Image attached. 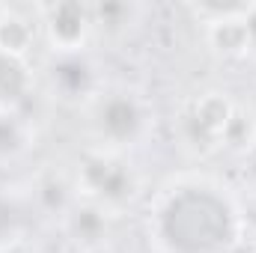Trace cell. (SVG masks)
Instances as JSON below:
<instances>
[{"label": "cell", "instance_id": "cell-18", "mask_svg": "<svg viewBox=\"0 0 256 253\" xmlns=\"http://www.w3.org/2000/svg\"><path fill=\"white\" fill-rule=\"evenodd\" d=\"M3 12H6V6H3V3H0V21H3Z\"/></svg>", "mask_w": 256, "mask_h": 253}, {"label": "cell", "instance_id": "cell-13", "mask_svg": "<svg viewBox=\"0 0 256 253\" xmlns=\"http://www.w3.org/2000/svg\"><path fill=\"white\" fill-rule=\"evenodd\" d=\"M33 36H36V24H30V18H24L6 6L3 21H0V48L15 54V57H27Z\"/></svg>", "mask_w": 256, "mask_h": 253}, {"label": "cell", "instance_id": "cell-6", "mask_svg": "<svg viewBox=\"0 0 256 253\" xmlns=\"http://www.w3.org/2000/svg\"><path fill=\"white\" fill-rule=\"evenodd\" d=\"M39 27L51 48V54H78L86 51L90 39L96 36L92 27V6L78 0H60L39 6Z\"/></svg>", "mask_w": 256, "mask_h": 253}, {"label": "cell", "instance_id": "cell-3", "mask_svg": "<svg viewBox=\"0 0 256 253\" xmlns=\"http://www.w3.org/2000/svg\"><path fill=\"white\" fill-rule=\"evenodd\" d=\"M182 134L200 152H218L224 146H242L244 152L256 128H248V116L236 110L226 92H202L182 110Z\"/></svg>", "mask_w": 256, "mask_h": 253}, {"label": "cell", "instance_id": "cell-7", "mask_svg": "<svg viewBox=\"0 0 256 253\" xmlns=\"http://www.w3.org/2000/svg\"><path fill=\"white\" fill-rule=\"evenodd\" d=\"M110 218L114 214L104 212L102 206L78 196V202L66 212L63 230L80 250H90V248H98V244H110L108 242V236H110Z\"/></svg>", "mask_w": 256, "mask_h": 253}, {"label": "cell", "instance_id": "cell-11", "mask_svg": "<svg viewBox=\"0 0 256 253\" xmlns=\"http://www.w3.org/2000/svg\"><path fill=\"white\" fill-rule=\"evenodd\" d=\"M74 190L78 188L66 176H60V173H45V176H39V182L33 188V200H36V206L45 214H60V218H66V212L78 202V194Z\"/></svg>", "mask_w": 256, "mask_h": 253}, {"label": "cell", "instance_id": "cell-4", "mask_svg": "<svg viewBox=\"0 0 256 253\" xmlns=\"http://www.w3.org/2000/svg\"><path fill=\"white\" fill-rule=\"evenodd\" d=\"M74 188H78L80 200H90V202L102 206L104 212L116 214L120 208L131 206L134 196L140 194V176L126 155L92 149L80 161Z\"/></svg>", "mask_w": 256, "mask_h": 253}, {"label": "cell", "instance_id": "cell-2", "mask_svg": "<svg viewBox=\"0 0 256 253\" xmlns=\"http://www.w3.org/2000/svg\"><path fill=\"white\" fill-rule=\"evenodd\" d=\"M86 114L96 149L114 155H126L140 143H146L155 126L152 104L128 86H104V92L86 108Z\"/></svg>", "mask_w": 256, "mask_h": 253}, {"label": "cell", "instance_id": "cell-10", "mask_svg": "<svg viewBox=\"0 0 256 253\" xmlns=\"http://www.w3.org/2000/svg\"><path fill=\"white\" fill-rule=\"evenodd\" d=\"M33 146H36V131L21 110L0 114V164L24 158Z\"/></svg>", "mask_w": 256, "mask_h": 253}, {"label": "cell", "instance_id": "cell-9", "mask_svg": "<svg viewBox=\"0 0 256 253\" xmlns=\"http://www.w3.org/2000/svg\"><path fill=\"white\" fill-rule=\"evenodd\" d=\"M256 6V3H254ZM254 12V9H250ZM248 12V15H250ZM248 15L244 18H230V21H218V24H208L206 33H208V45L226 57V60H242L254 51V36H250V27H248Z\"/></svg>", "mask_w": 256, "mask_h": 253}, {"label": "cell", "instance_id": "cell-14", "mask_svg": "<svg viewBox=\"0 0 256 253\" xmlns=\"http://www.w3.org/2000/svg\"><path fill=\"white\" fill-rule=\"evenodd\" d=\"M134 15H137V6H131V3H96L92 27H96V33L98 30L122 33V30H128V24H134Z\"/></svg>", "mask_w": 256, "mask_h": 253}, {"label": "cell", "instance_id": "cell-17", "mask_svg": "<svg viewBox=\"0 0 256 253\" xmlns=\"http://www.w3.org/2000/svg\"><path fill=\"white\" fill-rule=\"evenodd\" d=\"M80 253H114L110 244H98V248H90V250H80Z\"/></svg>", "mask_w": 256, "mask_h": 253}, {"label": "cell", "instance_id": "cell-12", "mask_svg": "<svg viewBox=\"0 0 256 253\" xmlns=\"http://www.w3.org/2000/svg\"><path fill=\"white\" fill-rule=\"evenodd\" d=\"M27 232V208L24 202L9 194V188H0V253L12 250Z\"/></svg>", "mask_w": 256, "mask_h": 253}, {"label": "cell", "instance_id": "cell-15", "mask_svg": "<svg viewBox=\"0 0 256 253\" xmlns=\"http://www.w3.org/2000/svg\"><path fill=\"white\" fill-rule=\"evenodd\" d=\"M242 179L256 194V137H254V143L242 152Z\"/></svg>", "mask_w": 256, "mask_h": 253}, {"label": "cell", "instance_id": "cell-16", "mask_svg": "<svg viewBox=\"0 0 256 253\" xmlns=\"http://www.w3.org/2000/svg\"><path fill=\"white\" fill-rule=\"evenodd\" d=\"M226 253H256V244H254V242H248V238H244V242H238L236 248H230Z\"/></svg>", "mask_w": 256, "mask_h": 253}, {"label": "cell", "instance_id": "cell-5", "mask_svg": "<svg viewBox=\"0 0 256 253\" xmlns=\"http://www.w3.org/2000/svg\"><path fill=\"white\" fill-rule=\"evenodd\" d=\"M45 90L66 108H90L104 92V78L90 51L51 54L45 63Z\"/></svg>", "mask_w": 256, "mask_h": 253}, {"label": "cell", "instance_id": "cell-8", "mask_svg": "<svg viewBox=\"0 0 256 253\" xmlns=\"http://www.w3.org/2000/svg\"><path fill=\"white\" fill-rule=\"evenodd\" d=\"M33 92V68L27 57H15L0 48V114H15Z\"/></svg>", "mask_w": 256, "mask_h": 253}, {"label": "cell", "instance_id": "cell-1", "mask_svg": "<svg viewBox=\"0 0 256 253\" xmlns=\"http://www.w3.org/2000/svg\"><path fill=\"white\" fill-rule=\"evenodd\" d=\"M155 253H226L248 238L242 202L212 176H179L161 185L146 212Z\"/></svg>", "mask_w": 256, "mask_h": 253}]
</instances>
